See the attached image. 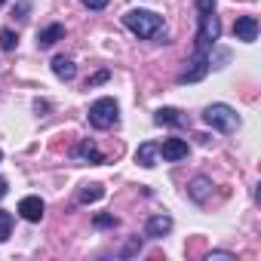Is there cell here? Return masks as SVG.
Instances as JSON below:
<instances>
[{
	"label": "cell",
	"instance_id": "cell-1",
	"mask_svg": "<svg viewBox=\"0 0 261 261\" xmlns=\"http://www.w3.org/2000/svg\"><path fill=\"white\" fill-rule=\"evenodd\" d=\"M123 25L133 31L136 37L148 40V37H157V34H160L163 19H160L157 13H151V10H129V13L123 16Z\"/></svg>",
	"mask_w": 261,
	"mask_h": 261
},
{
	"label": "cell",
	"instance_id": "cell-2",
	"mask_svg": "<svg viewBox=\"0 0 261 261\" xmlns=\"http://www.w3.org/2000/svg\"><path fill=\"white\" fill-rule=\"evenodd\" d=\"M203 120L212 129H218V133H233V129L240 126V117H237V111L230 105H209L203 111Z\"/></svg>",
	"mask_w": 261,
	"mask_h": 261
},
{
	"label": "cell",
	"instance_id": "cell-3",
	"mask_svg": "<svg viewBox=\"0 0 261 261\" xmlns=\"http://www.w3.org/2000/svg\"><path fill=\"white\" fill-rule=\"evenodd\" d=\"M89 123L95 129H111L117 123V101L114 98H98L89 108Z\"/></svg>",
	"mask_w": 261,
	"mask_h": 261
},
{
	"label": "cell",
	"instance_id": "cell-4",
	"mask_svg": "<svg viewBox=\"0 0 261 261\" xmlns=\"http://www.w3.org/2000/svg\"><path fill=\"white\" fill-rule=\"evenodd\" d=\"M221 34L218 16L215 13H200V31H197V49H209Z\"/></svg>",
	"mask_w": 261,
	"mask_h": 261
},
{
	"label": "cell",
	"instance_id": "cell-5",
	"mask_svg": "<svg viewBox=\"0 0 261 261\" xmlns=\"http://www.w3.org/2000/svg\"><path fill=\"white\" fill-rule=\"evenodd\" d=\"M209 56H206V49H197V56L191 59V65L178 74V83H197V80H203L206 74H209Z\"/></svg>",
	"mask_w": 261,
	"mask_h": 261
},
{
	"label": "cell",
	"instance_id": "cell-6",
	"mask_svg": "<svg viewBox=\"0 0 261 261\" xmlns=\"http://www.w3.org/2000/svg\"><path fill=\"white\" fill-rule=\"evenodd\" d=\"M233 34H237V40L252 43V40L258 37V19H255V16H240V19L233 22Z\"/></svg>",
	"mask_w": 261,
	"mask_h": 261
},
{
	"label": "cell",
	"instance_id": "cell-7",
	"mask_svg": "<svg viewBox=\"0 0 261 261\" xmlns=\"http://www.w3.org/2000/svg\"><path fill=\"white\" fill-rule=\"evenodd\" d=\"M160 154H163V160H169V163L185 160V157H188V142H185V139H166V142L160 145Z\"/></svg>",
	"mask_w": 261,
	"mask_h": 261
},
{
	"label": "cell",
	"instance_id": "cell-8",
	"mask_svg": "<svg viewBox=\"0 0 261 261\" xmlns=\"http://www.w3.org/2000/svg\"><path fill=\"white\" fill-rule=\"evenodd\" d=\"M19 215H22L25 221H40V218H43V200H40V197H22Z\"/></svg>",
	"mask_w": 261,
	"mask_h": 261
},
{
	"label": "cell",
	"instance_id": "cell-9",
	"mask_svg": "<svg viewBox=\"0 0 261 261\" xmlns=\"http://www.w3.org/2000/svg\"><path fill=\"white\" fill-rule=\"evenodd\" d=\"M169 230H172V218H169V215H151L148 224H145V233L154 237V240H157V237H166Z\"/></svg>",
	"mask_w": 261,
	"mask_h": 261
},
{
	"label": "cell",
	"instance_id": "cell-10",
	"mask_svg": "<svg viewBox=\"0 0 261 261\" xmlns=\"http://www.w3.org/2000/svg\"><path fill=\"white\" fill-rule=\"evenodd\" d=\"M157 154H160V145L145 142V145L136 151V163H142L145 169H151V166H157Z\"/></svg>",
	"mask_w": 261,
	"mask_h": 261
},
{
	"label": "cell",
	"instance_id": "cell-11",
	"mask_svg": "<svg viewBox=\"0 0 261 261\" xmlns=\"http://www.w3.org/2000/svg\"><path fill=\"white\" fill-rule=\"evenodd\" d=\"M157 123H160V126H185L188 117H185L181 111H175V108H160V111H157Z\"/></svg>",
	"mask_w": 261,
	"mask_h": 261
},
{
	"label": "cell",
	"instance_id": "cell-12",
	"mask_svg": "<svg viewBox=\"0 0 261 261\" xmlns=\"http://www.w3.org/2000/svg\"><path fill=\"white\" fill-rule=\"evenodd\" d=\"M62 37H65V28H62V25H49V28H43V31L37 34V46L46 49V46H53V43L62 40Z\"/></svg>",
	"mask_w": 261,
	"mask_h": 261
},
{
	"label": "cell",
	"instance_id": "cell-13",
	"mask_svg": "<svg viewBox=\"0 0 261 261\" xmlns=\"http://www.w3.org/2000/svg\"><path fill=\"white\" fill-rule=\"evenodd\" d=\"M53 71H56V77H62V80H74V74H77L74 62L65 59V56H56V59H53Z\"/></svg>",
	"mask_w": 261,
	"mask_h": 261
},
{
	"label": "cell",
	"instance_id": "cell-14",
	"mask_svg": "<svg viewBox=\"0 0 261 261\" xmlns=\"http://www.w3.org/2000/svg\"><path fill=\"white\" fill-rule=\"evenodd\" d=\"M77 157L80 160H89V163H105V154L92 145V142H80V148H77Z\"/></svg>",
	"mask_w": 261,
	"mask_h": 261
},
{
	"label": "cell",
	"instance_id": "cell-15",
	"mask_svg": "<svg viewBox=\"0 0 261 261\" xmlns=\"http://www.w3.org/2000/svg\"><path fill=\"white\" fill-rule=\"evenodd\" d=\"M209 191H212L209 178H194V185H191V197H194L197 203H203V200L209 197Z\"/></svg>",
	"mask_w": 261,
	"mask_h": 261
},
{
	"label": "cell",
	"instance_id": "cell-16",
	"mask_svg": "<svg viewBox=\"0 0 261 261\" xmlns=\"http://www.w3.org/2000/svg\"><path fill=\"white\" fill-rule=\"evenodd\" d=\"M101 197H105V188H101V185H86L77 200H80V203H95V200H101Z\"/></svg>",
	"mask_w": 261,
	"mask_h": 261
},
{
	"label": "cell",
	"instance_id": "cell-17",
	"mask_svg": "<svg viewBox=\"0 0 261 261\" xmlns=\"http://www.w3.org/2000/svg\"><path fill=\"white\" fill-rule=\"evenodd\" d=\"M10 230H13V215L0 209V243L10 240Z\"/></svg>",
	"mask_w": 261,
	"mask_h": 261
},
{
	"label": "cell",
	"instance_id": "cell-18",
	"mask_svg": "<svg viewBox=\"0 0 261 261\" xmlns=\"http://www.w3.org/2000/svg\"><path fill=\"white\" fill-rule=\"evenodd\" d=\"M16 40H19V37H16L10 28H4V31H0V46H4V49H13V46H16Z\"/></svg>",
	"mask_w": 261,
	"mask_h": 261
},
{
	"label": "cell",
	"instance_id": "cell-19",
	"mask_svg": "<svg viewBox=\"0 0 261 261\" xmlns=\"http://www.w3.org/2000/svg\"><path fill=\"white\" fill-rule=\"evenodd\" d=\"M117 218L114 215H95V227H114Z\"/></svg>",
	"mask_w": 261,
	"mask_h": 261
},
{
	"label": "cell",
	"instance_id": "cell-20",
	"mask_svg": "<svg viewBox=\"0 0 261 261\" xmlns=\"http://www.w3.org/2000/svg\"><path fill=\"white\" fill-rule=\"evenodd\" d=\"M83 7H86V10H105L108 0H83Z\"/></svg>",
	"mask_w": 261,
	"mask_h": 261
},
{
	"label": "cell",
	"instance_id": "cell-21",
	"mask_svg": "<svg viewBox=\"0 0 261 261\" xmlns=\"http://www.w3.org/2000/svg\"><path fill=\"white\" fill-rule=\"evenodd\" d=\"M197 10L200 13H212L215 10V0H197Z\"/></svg>",
	"mask_w": 261,
	"mask_h": 261
},
{
	"label": "cell",
	"instance_id": "cell-22",
	"mask_svg": "<svg viewBox=\"0 0 261 261\" xmlns=\"http://www.w3.org/2000/svg\"><path fill=\"white\" fill-rule=\"evenodd\" d=\"M105 80H108V71H98V74L89 80V86H98V83H105Z\"/></svg>",
	"mask_w": 261,
	"mask_h": 261
},
{
	"label": "cell",
	"instance_id": "cell-23",
	"mask_svg": "<svg viewBox=\"0 0 261 261\" xmlns=\"http://www.w3.org/2000/svg\"><path fill=\"white\" fill-rule=\"evenodd\" d=\"M7 188H10V185H7L4 178H0V200H4V197H7Z\"/></svg>",
	"mask_w": 261,
	"mask_h": 261
},
{
	"label": "cell",
	"instance_id": "cell-24",
	"mask_svg": "<svg viewBox=\"0 0 261 261\" xmlns=\"http://www.w3.org/2000/svg\"><path fill=\"white\" fill-rule=\"evenodd\" d=\"M4 4H7V0H0V7H4Z\"/></svg>",
	"mask_w": 261,
	"mask_h": 261
},
{
	"label": "cell",
	"instance_id": "cell-25",
	"mask_svg": "<svg viewBox=\"0 0 261 261\" xmlns=\"http://www.w3.org/2000/svg\"><path fill=\"white\" fill-rule=\"evenodd\" d=\"M0 157H4V154H0Z\"/></svg>",
	"mask_w": 261,
	"mask_h": 261
}]
</instances>
